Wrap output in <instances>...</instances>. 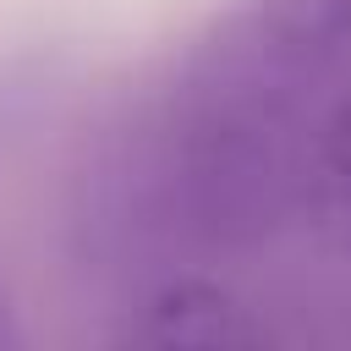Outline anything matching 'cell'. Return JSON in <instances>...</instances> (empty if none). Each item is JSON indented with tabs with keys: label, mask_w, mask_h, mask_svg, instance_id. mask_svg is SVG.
<instances>
[{
	"label": "cell",
	"mask_w": 351,
	"mask_h": 351,
	"mask_svg": "<svg viewBox=\"0 0 351 351\" xmlns=\"http://www.w3.org/2000/svg\"><path fill=\"white\" fill-rule=\"evenodd\" d=\"M176 176L192 219H203L214 236L263 230L280 208V181H285L274 115L236 93L203 99L181 126Z\"/></svg>",
	"instance_id": "obj_1"
},
{
	"label": "cell",
	"mask_w": 351,
	"mask_h": 351,
	"mask_svg": "<svg viewBox=\"0 0 351 351\" xmlns=\"http://www.w3.org/2000/svg\"><path fill=\"white\" fill-rule=\"evenodd\" d=\"M126 340H137V346H197V351H258V346L274 340V329L225 280L170 274L137 302Z\"/></svg>",
	"instance_id": "obj_2"
},
{
	"label": "cell",
	"mask_w": 351,
	"mask_h": 351,
	"mask_svg": "<svg viewBox=\"0 0 351 351\" xmlns=\"http://www.w3.org/2000/svg\"><path fill=\"white\" fill-rule=\"evenodd\" d=\"M263 33L302 55H351V0H258Z\"/></svg>",
	"instance_id": "obj_3"
},
{
	"label": "cell",
	"mask_w": 351,
	"mask_h": 351,
	"mask_svg": "<svg viewBox=\"0 0 351 351\" xmlns=\"http://www.w3.org/2000/svg\"><path fill=\"white\" fill-rule=\"evenodd\" d=\"M313 186H318V197L335 214L351 219V88L318 121V137H313Z\"/></svg>",
	"instance_id": "obj_4"
},
{
	"label": "cell",
	"mask_w": 351,
	"mask_h": 351,
	"mask_svg": "<svg viewBox=\"0 0 351 351\" xmlns=\"http://www.w3.org/2000/svg\"><path fill=\"white\" fill-rule=\"evenodd\" d=\"M22 346V318H16V296H11V280L0 274V351Z\"/></svg>",
	"instance_id": "obj_5"
}]
</instances>
